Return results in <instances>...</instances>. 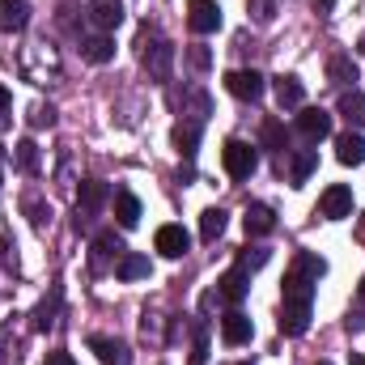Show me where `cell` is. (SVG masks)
Segmentation results:
<instances>
[{"label": "cell", "instance_id": "obj_26", "mask_svg": "<svg viewBox=\"0 0 365 365\" xmlns=\"http://www.w3.org/2000/svg\"><path fill=\"white\" fill-rule=\"evenodd\" d=\"M327 77H331L336 86H353V81H357L353 56H331V60H327ZM353 90H357V86H353Z\"/></svg>", "mask_w": 365, "mask_h": 365}, {"label": "cell", "instance_id": "obj_42", "mask_svg": "<svg viewBox=\"0 0 365 365\" xmlns=\"http://www.w3.org/2000/svg\"><path fill=\"white\" fill-rule=\"evenodd\" d=\"M349 365H365V357H361V353H357V357H349Z\"/></svg>", "mask_w": 365, "mask_h": 365}, {"label": "cell", "instance_id": "obj_21", "mask_svg": "<svg viewBox=\"0 0 365 365\" xmlns=\"http://www.w3.org/2000/svg\"><path fill=\"white\" fill-rule=\"evenodd\" d=\"M81 56H86L90 64H110V60H115V38H110V34L81 38Z\"/></svg>", "mask_w": 365, "mask_h": 365}, {"label": "cell", "instance_id": "obj_11", "mask_svg": "<svg viewBox=\"0 0 365 365\" xmlns=\"http://www.w3.org/2000/svg\"><path fill=\"white\" fill-rule=\"evenodd\" d=\"M200 132H204V115H182L179 123H175V145H179V153L191 162L195 158V145H200Z\"/></svg>", "mask_w": 365, "mask_h": 365}, {"label": "cell", "instance_id": "obj_8", "mask_svg": "<svg viewBox=\"0 0 365 365\" xmlns=\"http://www.w3.org/2000/svg\"><path fill=\"white\" fill-rule=\"evenodd\" d=\"M293 123H297V136H306V140H323V136H331V115L319 110V106H302Z\"/></svg>", "mask_w": 365, "mask_h": 365}, {"label": "cell", "instance_id": "obj_3", "mask_svg": "<svg viewBox=\"0 0 365 365\" xmlns=\"http://www.w3.org/2000/svg\"><path fill=\"white\" fill-rule=\"evenodd\" d=\"M319 217H327V221H344V217H353V187L331 182V187L319 195Z\"/></svg>", "mask_w": 365, "mask_h": 365}, {"label": "cell", "instance_id": "obj_27", "mask_svg": "<svg viewBox=\"0 0 365 365\" xmlns=\"http://www.w3.org/2000/svg\"><path fill=\"white\" fill-rule=\"evenodd\" d=\"M221 234H225V212L221 208H204L200 212V238L204 242H217Z\"/></svg>", "mask_w": 365, "mask_h": 365}, {"label": "cell", "instance_id": "obj_25", "mask_svg": "<svg viewBox=\"0 0 365 365\" xmlns=\"http://www.w3.org/2000/svg\"><path fill=\"white\" fill-rule=\"evenodd\" d=\"M115 276H119V280H140V276H149V255L123 251V259L115 264Z\"/></svg>", "mask_w": 365, "mask_h": 365}, {"label": "cell", "instance_id": "obj_30", "mask_svg": "<svg viewBox=\"0 0 365 365\" xmlns=\"http://www.w3.org/2000/svg\"><path fill=\"white\" fill-rule=\"evenodd\" d=\"M293 268H297V272H306V276H314V280L327 272V264H323L314 251H297V255H293Z\"/></svg>", "mask_w": 365, "mask_h": 365}, {"label": "cell", "instance_id": "obj_38", "mask_svg": "<svg viewBox=\"0 0 365 365\" xmlns=\"http://www.w3.org/2000/svg\"><path fill=\"white\" fill-rule=\"evenodd\" d=\"M43 365H77V361H73V353L56 349V353H47V361H43Z\"/></svg>", "mask_w": 365, "mask_h": 365}, {"label": "cell", "instance_id": "obj_9", "mask_svg": "<svg viewBox=\"0 0 365 365\" xmlns=\"http://www.w3.org/2000/svg\"><path fill=\"white\" fill-rule=\"evenodd\" d=\"M153 247H158L166 259H182V255L191 251V234H187L182 225H162L158 238H153Z\"/></svg>", "mask_w": 365, "mask_h": 365}, {"label": "cell", "instance_id": "obj_41", "mask_svg": "<svg viewBox=\"0 0 365 365\" xmlns=\"http://www.w3.org/2000/svg\"><path fill=\"white\" fill-rule=\"evenodd\" d=\"M357 297H361V306H365V276H361V284H357Z\"/></svg>", "mask_w": 365, "mask_h": 365}, {"label": "cell", "instance_id": "obj_45", "mask_svg": "<svg viewBox=\"0 0 365 365\" xmlns=\"http://www.w3.org/2000/svg\"><path fill=\"white\" fill-rule=\"evenodd\" d=\"M238 365H251V361H238Z\"/></svg>", "mask_w": 365, "mask_h": 365}, {"label": "cell", "instance_id": "obj_6", "mask_svg": "<svg viewBox=\"0 0 365 365\" xmlns=\"http://www.w3.org/2000/svg\"><path fill=\"white\" fill-rule=\"evenodd\" d=\"M187 26H191L195 34L221 30V4H217V0H191V4H187Z\"/></svg>", "mask_w": 365, "mask_h": 365}, {"label": "cell", "instance_id": "obj_20", "mask_svg": "<svg viewBox=\"0 0 365 365\" xmlns=\"http://www.w3.org/2000/svg\"><path fill=\"white\" fill-rule=\"evenodd\" d=\"M115 221L123 230H136L140 225V200L132 191H115Z\"/></svg>", "mask_w": 365, "mask_h": 365}, {"label": "cell", "instance_id": "obj_22", "mask_svg": "<svg viewBox=\"0 0 365 365\" xmlns=\"http://www.w3.org/2000/svg\"><path fill=\"white\" fill-rule=\"evenodd\" d=\"M30 4L26 0H0V30H26Z\"/></svg>", "mask_w": 365, "mask_h": 365}, {"label": "cell", "instance_id": "obj_34", "mask_svg": "<svg viewBox=\"0 0 365 365\" xmlns=\"http://www.w3.org/2000/svg\"><path fill=\"white\" fill-rule=\"evenodd\" d=\"M247 13H251L259 26H268L276 17V0H247Z\"/></svg>", "mask_w": 365, "mask_h": 365}, {"label": "cell", "instance_id": "obj_40", "mask_svg": "<svg viewBox=\"0 0 365 365\" xmlns=\"http://www.w3.org/2000/svg\"><path fill=\"white\" fill-rule=\"evenodd\" d=\"M9 102H13V93L4 90V86H0V110H9Z\"/></svg>", "mask_w": 365, "mask_h": 365}, {"label": "cell", "instance_id": "obj_13", "mask_svg": "<svg viewBox=\"0 0 365 365\" xmlns=\"http://www.w3.org/2000/svg\"><path fill=\"white\" fill-rule=\"evenodd\" d=\"M276 90V102H280V110H302V102H306V86L293 77V73H280L272 81Z\"/></svg>", "mask_w": 365, "mask_h": 365}, {"label": "cell", "instance_id": "obj_35", "mask_svg": "<svg viewBox=\"0 0 365 365\" xmlns=\"http://www.w3.org/2000/svg\"><path fill=\"white\" fill-rule=\"evenodd\" d=\"M264 264H268V251H264V247H247V251L238 255V268H247V272H251V268H264Z\"/></svg>", "mask_w": 365, "mask_h": 365}, {"label": "cell", "instance_id": "obj_4", "mask_svg": "<svg viewBox=\"0 0 365 365\" xmlns=\"http://www.w3.org/2000/svg\"><path fill=\"white\" fill-rule=\"evenodd\" d=\"M225 90L234 98H242V102H259L264 90H268V81L255 68H234V73H225Z\"/></svg>", "mask_w": 365, "mask_h": 365}, {"label": "cell", "instance_id": "obj_15", "mask_svg": "<svg viewBox=\"0 0 365 365\" xmlns=\"http://www.w3.org/2000/svg\"><path fill=\"white\" fill-rule=\"evenodd\" d=\"M90 353L106 365H128V357H132L128 344L123 340H110V336H90Z\"/></svg>", "mask_w": 365, "mask_h": 365}, {"label": "cell", "instance_id": "obj_14", "mask_svg": "<svg viewBox=\"0 0 365 365\" xmlns=\"http://www.w3.org/2000/svg\"><path fill=\"white\" fill-rule=\"evenodd\" d=\"M242 225H247V238H268V234L276 230V212L268 208V204H247Z\"/></svg>", "mask_w": 365, "mask_h": 365}, {"label": "cell", "instance_id": "obj_33", "mask_svg": "<svg viewBox=\"0 0 365 365\" xmlns=\"http://www.w3.org/2000/svg\"><path fill=\"white\" fill-rule=\"evenodd\" d=\"M208 361V323H195V344H191V365Z\"/></svg>", "mask_w": 365, "mask_h": 365}, {"label": "cell", "instance_id": "obj_16", "mask_svg": "<svg viewBox=\"0 0 365 365\" xmlns=\"http://www.w3.org/2000/svg\"><path fill=\"white\" fill-rule=\"evenodd\" d=\"M123 251H128V247H123V238H119L115 230H102V234L93 238V268H102L106 259H115V264H119V259H123Z\"/></svg>", "mask_w": 365, "mask_h": 365}, {"label": "cell", "instance_id": "obj_43", "mask_svg": "<svg viewBox=\"0 0 365 365\" xmlns=\"http://www.w3.org/2000/svg\"><path fill=\"white\" fill-rule=\"evenodd\" d=\"M0 162H4V149H0ZM0 179H4V170H0Z\"/></svg>", "mask_w": 365, "mask_h": 365}, {"label": "cell", "instance_id": "obj_32", "mask_svg": "<svg viewBox=\"0 0 365 365\" xmlns=\"http://www.w3.org/2000/svg\"><path fill=\"white\" fill-rule=\"evenodd\" d=\"M259 140H264V149H272V153H284V128H280L276 119H268V123H264Z\"/></svg>", "mask_w": 365, "mask_h": 365}, {"label": "cell", "instance_id": "obj_18", "mask_svg": "<svg viewBox=\"0 0 365 365\" xmlns=\"http://www.w3.org/2000/svg\"><path fill=\"white\" fill-rule=\"evenodd\" d=\"M90 21L98 30H115L123 21V0H90Z\"/></svg>", "mask_w": 365, "mask_h": 365}, {"label": "cell", "instance_id": "obj_39", "mask_svg": "<svg viewBox=\"0 0 365 365\" xmlns=\"http://www.w3.org/2000/svg\"><path fill=\"white\" fill-rule=\"evenodd\" d=\"M310 4H314V13H319V17H327V13H331V4H336V0H310Z\"/></svg>", "mask_w": 365, "mask_h": 365}, {"label": "cell", "instance_id": "obj_44", "mask_svg": "<svg viewBox=\"0 0 365 365\" xmlns=\"http://www.w3.org/2000/svg\"><path fill=\"white\" fill-rule=\"evenodd\" d=\"M314 365H331V361H314Z\"/></svg>", "mask_w": 365, "mask_h": 365}, {"label": "cell", "instance_id": "obj_12", "mask_svg": "<svg viewBox=\"0 0 365 365\" xmlns=\"http://www.w3.org/2000/svg\"><path fill=\"white\" fill-rule=\"evenodd\" d=\"M251 336H255V323H251V319H247V314H242V310L234 306V310H230V314L221 319V340L238 349V344H247Z\"/></svg>", "mask_w": 365, "mask_h": 365}, {"label": "cell", "instance_id": "obj_24", "mask_svg": "<svg viewBox=\"0 0 365 365\" xmlns=\"http://www.w3.org/2000/svg\"><path fill=\"white\" fill-rule=\"evenodd\" d=\"M13 166H17L21 175H38V145H34L30 136L13 145Z\"/></svg>", "mask_w": 365, "mask_h": 365}, {"label": "cell", "instance_id": "obj_28", "mask_svg": "<svg viewBox=\"0 0 365 365\" xmlns=\"http://www.w3.org/2000/svg\"><path fill=\"white\" fill-rule=\"evenodd\" d=\"M60 297H64V293H60V289H51V297H43V306L34 310V327H38V331H51V327H56V310H60Z\"/></svg>", "mask_w": 365, "mask_h": 365}, {"label": "cell", "instance_id": "obj_37", "mask_svg": "<svg viewBox=\"0 0 365 365\" xmlns=\"http://www.w3.org/2000/svg\"><path fill=\"white\" fill-rule=\"evenodd\" d=\"M30 123H34V128H51V123H56V106H51V102H47V106H34Z\"/></svg>", "mask_w": 365, "mask_h": 365}, {"label": "cell", "instance_id": "obj_36", "mask_svg": "<svg viewBox=\"0 0 365 365\" xmlns=\"http://www.w3.org/2000/svg\"><path fill=\"white\" fill-rule=\"evenodd\" d=\"M187 64H191L195 73H204V68L212 64V51H208V47H191V51H187Z\"/></svg>", "mask_w": 365, "mask_h": 365}, {"label": "cell", "instance_id": "obj_1", "mask_svg": "<svg viewBox=\"0 0 365 365\" xmlns=\"http://www.w3.org/2000/svg\"><path fill=\"white\" fill-rule=\"evenodd\" d=\"M221 166H225V175L230 179H251L255 175V166H259V153L247 145V140H225V149H221Z\"/></svg>", "mask_w": 365, "mask_h": 365}, {"label": "cell", "instance_id": "obj_19", "mask_svg": "<svg viewBox=\"0 0 365 365\" xmlns=\"http://www.w3.org/2000/svg\"><path fill=\"white\" fill-rule=\"evenodd\" d=\"M336 115L349 119V128H365V93L361 90H344L336 102Z\"/></svg>", "mask_w": 365, "mask_h": 365}, {"label": "cell", "instance_id": "obj_2", "mask_svg": "<svg viewBox=\"0 0 365 365\" xmlns=\"http://www.w3.org/2000/svg\"><path fill=\"white\" fill-rule=\"evenodd\" d=\"M106 200H110V187H106L102 179H86V182H81V191H77V230L102 212V204H106Z\"/></svg>", "mask_w": 365, "mask_h": 365}, {"label": "cell", "instance_id": "obj_31", "mask_svg": "<svg viewBox=\"0 0 365 365\" xmlns=\"http://www.w3.org/2000/svg\"><path fill=\"white\" fill-rule=\"evenodd\" d=\"M21 208H26V217H30V221H34L38 230H43V225L51 221V208H47V204H43L38 195H26V200H21Z\"/></svg>", "mask_w": 365, "mask_h": 365}, {"label": "cell", "instance_id": "obj_10", "mask_svg": "<svg viewBox=\"0 0 365 365\" xmlns=\"http://www.w3.org/2000/svg\"><path fill=\"white\" fill-rule=\"evenodd\" d=\"M247 293H251V272H247V268H230V272L217 280V297L230 302V306H238Z\"/></svg>", "mask_w": 365, "mask_h": 365}, {"label": "cell", "instance_id": "obj_23", "mask_svg": "<svg viewBox=\"0 0 365 365\" xmlns=\"http://www.w3.org/2000/svg\"><path fill=\"white\" fill-rule=\"evenodd\" d=\"M310 327V306H284L280 310V336H302Z\"/></svg>", "mask_w": 365, "mask_h": 365}, {"label": "cell", "instance_id": "obj_17", "mask_svg": "<svg viewBox=\"0 0 365 365\" xmlns=\"http://www.w3.org/2000/svg\"><path fill=\"white\" fill-rule=\"evenodd\" d=\"M336 158H340L344 166H361L365 162V136L361 132H353V128L340 132V136H336Z\"/></svg>", "mask_w": 365, "mask_h": 365}, {"label": "cell", "instance_id": "obj_5", "mask_svg": "<svg viewBox=\"0 0 365 365\" xmlns=\"http://www.w3.org/2000/svg\"><path fill=\"white\" fill-rule=\"evenodd\" d=\"M314 276L297 272V268H289L284 272V284H280V293H284V306H310L314 302Z\"/></svg>", "mask_w": 365, "mask_h": 365}, {"label": "cell", "instance_id": "obj_29", "mask_svg": "<svg viewBox=\"0 0 365 365\" xmlns=\"http://www.w3.org/2000/svg\"><path fill=\"white\" fill-rule=\"evenodd\" d=\"M314 166H319V153H310V149H306V153H297V158H293V187H302V182L310 179V175H314Z\"/></svg>", "mask_w": 365, "mask_h": 365}, {"label": "cell", "instance_id": "obj_7", "mask_svg": "<svg viewBox=\"0 0 365 365\" xmlns=\"http://www.w3.org/2000/svg\"><path fill=\"white\" fill-rule=\"evenodd\" d=\"M140 64H145V73H149L153 81H170V64H175V47L158 38L153 47H145V56H140Z\"/></svg>", "mask_w": 365, "mask_h": 365}]
</instances>
